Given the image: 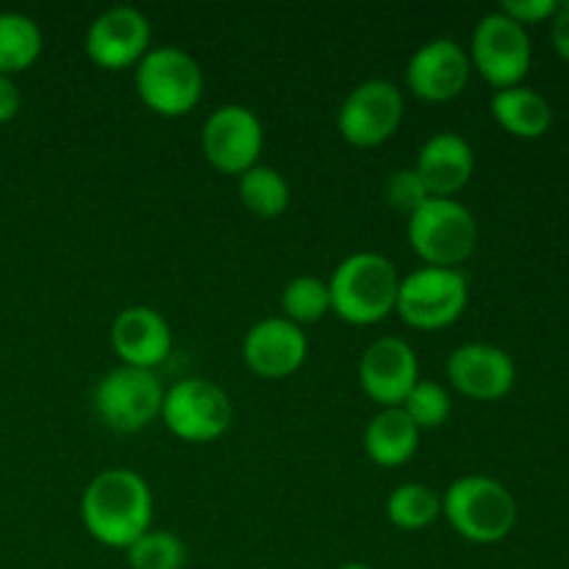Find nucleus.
Listing matches in <instances>:
<instances>
[{
	"mask_svg": "<svg viewBox=\"0 0 569 569\" xmlns=\"http://www.w3.org/2000/svg\"><path fill=\"white\" fill-rule=\"evenodd\" d=\"M281 311L283 320L295 326H315L322 317L331 315V292L328 281L317 276H298L283 287L281 292Z\"/></svg>",
	"mask_w": 569,
	"mask_h": 569,
	"instance_id": "obj_24",
	"label": "nucleus"
},
{
	"mask_svg": "<svg viewBox=\"0 0 569 569\" xmlns=\"http://www.w3.org/2000/svg\"><path fill=\"white\" fill-rule=\"evenodd\" d=\"M337 569H376V567L361 565V561H348V565H342V567H337Z\"/></svg>",
	"mask_w": 569,
	"mask_h": 569,
	"instance_id": "obj_31",
	"label": "nucleus"
},
{
	"mask_svg": "<svg viewBox=\"0 0 569 569\" xmlns=\"http://www.w3.org/2000/svg\"><path fill=\"white\" fill-rule=\"evenodd\" d=\"M200 148L217 172L239 178L244 170L259 164L264 150V126L248 106L226 103L206 117Z\"/></svg>",
	"mask_w": 569,
	"mask_h": 569,
	"instance_id": "obj_11",
	"label": "nucleus"
},
{
	"mask_svg": "<svg viewBox=\"0 0 569 569\" xmlns=\"http://www.w3.org/2000/svg\"><path fill=\"white\" fill-rule=\"evenodd\" d=\"M470 303V283L461 270L420 267L400 278L395 315L415 331H439L465 315Z\"/></svg>",
	"mask_w": 569,
	"mask_h": 569,
	"instance_id": "obj_6",
	"label": "nucleus"
},
{
	"mask_svg": "<svg viewBox=\"0 0 569 569\" xmlns=\"http://www.w3.org/2000/svg\"><path fill=\"white\" fill-rule=\"evenodd\" d=\"M309 339L303 328L283 317H267L256 322L242 339V359L253 376L267 381H281L295 376L306 365Z\"/></svg>",
	"mask_w": 569,
	"mask_h": 569,
	"instance_id": "obj_15",
	"label": "nucleus"
},
{
	"mask_svg": "<svg viewBox=\"0 0 569 569\" xmlns=\"http://www.w3.org/2000/svg\"><path fill=\"white\" fill-rule=\"evenodd\" d=\"M159 420L181 442L209 445L231 428L233 403L226 389L209 378H181L164 389Z\"/></svg>",
	"mask_w": 569,
	"mask_h": 569,
	"instance_id": "obj_7",
	"label": "nucleus"
},
{
	"mask_svg": "<svg viewBox=\"0 0 569 569\" xmlns=\"http://www.w3.org/2000/svg\"><path fill=\"white\" fill-rule=\"evenodd\" d=\"M400 272L392 261L372 250H359L339 261L328 281L331 311L350 326H378L398 306Z\"/></svg>",
	"mask_w": 569,
	"mask_h": 569,
	"instance_id": "obj_2",
	"label": "nucleus"
},
{
	"mask_svg": "<svg viewBox=\"0 0 569 569\" xmlns=\"http://www.w3.org/2000/svg\"><path fill=\"white\" fill-rule=\"evenodd\" d=\"M411 170L417 172L431 198H456L476 172V153L459 133H433L422 142Z\"/></svg>",
	"mask_w": 569,
	"mask_h": 569,
	"instance_id": "obj_18",
	"label": "nucleus"
},
{
	"mask_svg": "<svg viewBox=\"0 0 569 569\" xmlns=\"http://www.w3.org/2000/svg\"><path fill=\"white\" fill-rule=\"evenodd\" d=\"M428 198H431V194L426 192V187H422V181L417 178V172L411 170V167L409 170H398L389 176V181H387L389 206L398 211H403L406 217H409L415 209H420Z\"/></svg>",
	"mask_w": 569,
	"mask_h": 569,
	"instance_id": "obj_27",
	"label": "nucleus"
},
{
	"mask_svg": "<svg viewBox=\"0 0 569 569\" xmlns=\"http://www.w3.org/2000/svg\"><path fill=\"white\" fill-rule=\"evenodd\" d=\"M420 428L400 409H381L365 428L367 459L383 470L409 465L420 450Z\"/></svg>",
	"mask_w": 569,
	"mask_h": 569,
	"instance_id": "obj_19",
	"label": "nucleus"
},
{
	"mask_svg": "<svg viewBox=\"0 0 569 569\" xmlns=\"http://www.w3.org/2000/svg\"><path fill=\"white\" fill-rule=\"evenodd\" d=\"M126 561L131 569H183L187 567V545L178 533L150 528L137 542L128 545Z\"/></svg>",
	"mask_w": 569,
	"mask_h": 569,
	"instance_id": "obj_25",
	"label": "nucleus"
},
{
	"mask_svg": "<svg viewBox=\"0 0 569 569\" xmlns=\"http://www.w3.org/2000/svg\"><path fill=\"white\" fill-rule=\"evenodd\" d=\"M81 522L94 542L126 550L153 528L150 483L128 467L98 472L81 495Z\"/></svg>",
	"mask_w": 569,
	"mask_h": 569,
	"instance_id": "obj_1",
	"label": "nucleus"
},
{
	"mask_svg": "<svg viewBox=\"0 0 569 569\" xmlns=\"http://www.w3.org/2000/svg\"><path fill=\"white\" fill-rule=\"evenodd\" d=\"M448 378L456 392L492 403L515 387L517 367L506 350L487 342H467L448 356Z\"/></svg>",
	"mask_w": 569,
	"mask_h": 569,
	"instance_id": "obj_16",
	"label": "nucleus"
},
{
	"mask_svg": "<svg viewBox=\"0 0 569 569\" xmlns=\"http://www.w3.org/2000/svg\"><path fill=\"white\" fill-rule=\"evenodd\" d=\"M137 94L153 114L187 117L203 100L206 78L198 59L176 44L150 48L148 56L133 67Z\"/></svg>",
	"mask_w": 569,
	"mask_h": 569,
	"instance_id": "obj_5",
	"label": "nucleus"
},
{
	"mask_svg": "<svg viewBox=\"0 0 569 569\" xmlns=\"http://www.w3.org/2000/svg\"><path fill=\"white\" fill-rule=\"evenodd\" d=\"M403 92L387 78H370L348 92L337 114L339 137L361 150L378 148L398 133L403 122Z\"/></svg>",
	"mask_w": 569,
	"mask_h": 569,
	"instance_id": "obj_9",
	"label": "nucleus"
},
{
	"mask_svg": "<svg viewBox=\"0 0 569 569\" xmlns=\"http://www.w3.org/2000/svg\"><path fill=\"white\" fill-rule=\"evenodd\" d=\"M359 381L372 403L381 409H398L420 381V361L415 348L398 337L376 339L361 353Z\"/></svg>",
	"mask_w": 569,
	"mask_h": 569,
	"instance_id": "obj_14",
	"label": "nucleus"
},
{
	"mask_svg": "<svg viewBox=\"0 0 569 569\" xmlns=\"http://www.w3.org/2000/svg\"><path fill=\"white\" fill-rule=\"evenodd\" d=\"M239 203L259 220H276L289 209L292 189L276 167L256 164L237 178Z\"/></svg>",
	"mask_w": 569,
	"mask_h": 569,
	"instance_id": "obj_21",
	"label": "nucleus"
},
{
	"mask_svg": "<svg viewBox=\"0 0 569 569\" xmlns=\"http://www.w3.org/2000/svg\"><path fill=\"white\" fill-rule=\"evenodd\" d=\"M489 109H492V117L503 131L520 139H539L542 133H548L550 122H553V111H550L548 100L526 87L495 92Z\"/></svg>",
	"mask_w": 569,
	"mask_h": 569,
	"instance_id": "obj_20",
	"label": "nucleus"
},
{
	"mask_svg": "<svg viewBox=\"0 0 569 569\" xmlns=\"http://www.w3.org/2000/svg\"><path fill=\"white\" fill-rule=\"evenodd\" d=\"M500 11L526 28L531 22H542L553 17L559 11V3L556 0H509V3L500 6Z\"/></svg>",
	"mask_w": 569,
	"mask_h": 569,
	"instance_id": "obj_28",
	"label": "nucleus"
},
{
	"mask_svg": "<svg viewBox=\"0 0 569 569\" xmlns=\"http://www.w3.org/2000/svg\"><path fill=\"white\" fill-rule=\"evenodd\" d=\"M400 409L406 411L411 422H415L420 431H433V428H442L450 420V411H453V400L450 392L437 381H417L415 389L406 395V400L400 403Z\"/></svg>",
	"mask_w": 569,
	"mask_h": 569,
	"instance_id": "obj_26",
	"label": "nucleus"
},
{
	"mask_svg": "<svg viewBox=\"0 0 569 569\" xmlns=\"http://www.w3.org/2000/svg\"><path fill=\"white\" fill-rule=\"evenodd\" d=\"M442 517V498L428 483H400L387 498V520L400 531H426Z\"/></svg>",
	"mask_w": 569,
	"mask_h": 569,
	"instance_id": "obj_23",
	"label": "nucleus"
},
{
	"mask_svg": "<svg viewBox=\"0 0 569 569\" xmlns=\"http://www.w3.org/2000/svg\"><path fill=\"white\" fill-rule=\"evenodd\" d=\"M164 387L153 370L114 367L94 387V411L117 433H139L161 417Z\"/></svg>",
	"mask_w": 569,
	"mask_h": 569,
	"instance_id": "obj_8",
	"label": "nucleus"
},
{
	"mask_svg": "<svg viewBox=\"0 0 569 569\" xmlns=\"http://www.w3.org/2000/svg\"><path fill=\"white\" fill-rule=\"evenodd\" d=\"M89 61L106 72L137 67L150 50V22L133 6H114L92 20L83 37Z\"/></svg>",
	"mask_w": 569,
	"mask_h": 569,
	"instance_id": "obj_12",
	"label": "nucleus"
},
{
	"mask_svg": "<svg viewBox=\"0 0 569 569\" xmlns=\"http://www.w3.org/2000/svg\"><path fill=\"white\" fill-rule=\"evenodd\" d=\"M111 348L122 367L153 370L172 353V328L150 306H128L111 322Z\"/></svg>",
	"mask_w": 569,
	"mask_h": 569,
	"instance_id": "obj_17",
	"label": "nucleus"
},
{
	"mask_svg": "<svg viewBox=\"0 0 569 569\" xmlns=\"http://www.w3.org/2000/svg\"><path fill=\"white\" fill-rule=\"evenodd\" d=\"M553 48L561 59L569 61V3H559V11L553 14Z\"/></svg>",
	"mask_w": 569,
	"mask_h": 569,
	"instance_id": "obj_30",
	"label": "nucleus"
},
{
	"mask_svg": "<svg viewBox=\"0 0 569 569\" xmlns=\"http://www.w3.org/2000/svg\"><path fill=\"white\" fill-rule=\"evenodd\" d=\"M20 106H22V94L17 89L14 78L9 76H0V126L14 120L20 114Z\"/></svg>",
	"mask_w": 569,
	"mask_h": 569,
	"instance_id": "obj_29",
	"label": "nucleus"
},
{
	"mask_svg": "<svg viewBox=\"0 0 569 569\" xmlns=\"http://www.w3.org/2000/svg\"><path fill=\"white\" fill-rule=\"evenodd\" d=\"M470 72L467 50L456 39L439 37L411 53L406 64V87L422 103H448L465 92Z\"/></svg>",
	"mask_w": 569,
	"mask_h": 569,
	"instance_id": "obj_13",
	"label": "nucleus"
},
{
	"mask_svg": "<svg viewBox=\"0 0 569 569\" xmlns=\"http://www.w3.org/2000/svg\"><path fill=\"white\" fill-rule=\"evenodd\" d=\"M42 31L28 14L0 11V76H17L42 56Z\"/></svg>",
	"mask_w": 569,
	"mask_h": 569,
	"instance_id": "obj_22",
	"label": "nucleus"
},
{
	"mask_svg": "<svg viewBox=\"0 0 569 569\" xmlns=\"http://www.w3.org/2000/svg\"><path fill=\"white\" fill-rule=\"evenodd\" d=\"M442 517L472 545H498L515 531V495L489 476H465L442 495Z\"/></svg>",
	"mask_w": 569,
	"mask_h": 569,
	"instance_id": "obj_3",
	"label": "nucleus"
},
{
	"mask_svg": "<svg viewBox=\"0 0 569 569\" xmlns=\"http://www.w3.org/2000/svg\"><path fill=\"white\" fill-rule=\"evenodd\" d=\"M406 237L426 267L459 270L478 244V222L453 198H428L406 217Z\"/></svg>",
	"mask_w": 569,
	"mask_h": 569,
	"instance_id": "obj_4",
	"label": "nucleus"
},
{
	"mask_svg": "<svg viewBox=\"0 0 569 569\" xmlns=\"http://www.w3.org/2000/svg\"><path fill=\"white\" fill-rule=\"evenodd\" d=\"M467 56L472 70H478V76L500 92V89L520 87L522 78L528 76L531 39L520 22L506 17L503 11H492L472 31Z\"/></svg>",
	"mask_w": 569,
	"mask_h": 569,
	"instance_id": "obj_10",
	"label": "nucleus"
}]
</instances>
